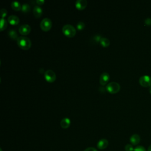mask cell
I'll return each mask as SVG.
<instances>
[{"label":"cell","mask_w":151,"mask_h":151,"mask_svg":"<svg viewBox=\"0 0 151 151\" xmlns=\"http://www.w3.org/2000/svg\"><path fill=\"white\" fill-rule=\"evenodd\" d=\"M8 35L12 40H17L18 38H19L17 32L15 31V30H14V29H11L8 31Z\"/></svg>","instance_id":"cell-17"},{"label":"cell","mask_w":151,"mask_h":151,"mask_svg":"<svg viewBox=\"0 0 151 151\" xmlns=\"http://www.w3.org/2000/svg\"><path fill=\"white\" fill-rule=\"evenodd\" d=\"M147 151H151V145L148 147V149H147Z\"/></svg>","instance_id":"cell-28"},{"label":"cell","mask_w":151,"mask_h":151,"mask_svg":"<svg viewBox=\"0 0 151 151\" xmlns=\"http://www.w3.org/2000/svg\"><path fill=\"white\" fill-rule=\"evenodd\" d=\"M11 7L15 11H20L21 10L22 6L21 5L20 3L18 1H13L11 3Z\"/></svg>","instance_id":"cell-15"},{"label":"cell","mask_w":151,"mask_h":151,"mask_svg":"<svg viewBox=\"0 0 151 151\" xmlns=\"http://www.w3.org/2000/svg\"><path fill=\"white\" fill-rule=\"evenodd\" d=\"M8 26V23L7 21L4 19V18H1V24H0V30L2 31L6 28Z\"/></svg>","instance_id":"cell-18"},{"label":"cell","mask_w":151,"mask_h":151,"mask_svg":"<svg viewBox=\"0 0 151 151\" xmlns=\"http://www.w3.org/2000/svg\"><path fill=\"white\" fill-rule=\"evenodd\" d=\"M139 82L143 87H151V77L147 75L141 76L139 80Z\"/></svg>","instance_id":"cell-5"},{"label":"cell","mask_w":151,"mask_h":151,"mask_svg":"<svg viewBox=\"0 0 151 151\" xmlns=\"http://www.w3.org/2000/svg\"><path fill=\"white\" fill-rule=\"evenodd\" d=\"M100 44L104 47H107L110 45V40L105 37H101L100 41Z\"/></svg>","instance_id":"cell-16"},{"label":"cell","mask_w":151,"mask_h":151,"mask_svg":"<svg viewBox=\"0 0 151 151\" xmlns=\"http://www.w3.org/2000/svg\"><path fill=\"white\" fill-rule=\"evenodd\" d=\"M71 124V120L68 117L63 118L60 122V126L63 129H67Z\"/></svg>","instance_id":"cell-13"},{"label":"cell","mask_w":151,"mask_h":151,"mask_svg":"<svg viewBox=\"0 0 151 151\" xmlns=\"http://www.w3.org/2000/svg\"><path fill=\"white\" fill-rule=\"evenodd\" d=\"M42 14V9L38 5H35L33 9V14L37 18H40Z\"/></svg>","instance_id":"cell-12"},{"label":"cell","mask_w":151,"mask_h":151,"mask_svg":"<svg viewBox=\"0 0 151 151\" xmlns=\"http://www.w3.org/2000/svg\"><path fill=\"white\" fill-rule=\"evenodd\" d=\"M85 27V24L83 22L80 21L77 24V28L78 30H83Z\"/></svg>","instance_id":"cell-20"},{"label":"cell","mask_w":151,"mask_h":151,"mask_svg":"<svg viewBox=\"0 0 151 151\" xmlns=\"http://www.w3.org/2000/svg\"><path fill=\"white\" fill-rule=\"evenodd\" d=\"M130 141L133 145H137L140 141V137L137 134H134L131 136Z\"/></svg>","instance_id":"cell-14"},{"label":"cell","mask_w":151,"mask_h":151,"mask_svg":"<svg viewBox=\"0 0 151 151\" xmlns=\"http://www.w3.org/2000/svg\"><path fill=\"white\" fill-rule=\"evenodd\" d=\"M36 2H37V4L38 5H43V4H44L45 1H44V0H37V1H36Z\"/></svg>","instance_id":"cell-27"},{"label":"cell","mask_w":151,"mask_h":151,"mask_svg":"<svg viewBox=\"0 0 151 151\" xmlns=\"http://www.w3.org/2000/svg\"><path fill=\"white\" fill-rule=\"evenodd\" d=\"M120 86L116 82L109 83L106 86V90L111 94H116L120 91Z\"/></svg>","instance_id":"cell-3"},{"label":"cell","mask_w":151,"mask_h":151,"mask_svg":"<svg viewBox=\"0 0 151 151\" xmlns=\"http://www.w3.org/2000/svg\"><path fill=\"white\" fill-rule=\"evenodd\" d=\"M133 151H146L145 148L142 146H138L134 149Z\"/></svg>","instance_id":"cell-23"},{"label":"cell","mask_w":151,"mask_h":151,"mask_svg":"<svg viewBox=\"0 0 151 151\" xmlns=\"http://www.w3.org/2000/svg\"><path fill=\"white\" fill-rule=\"evenodd\" d=\"M101 38V37L100 35H96V36H94V39L96 41V42H98L100 41Z\"/></svg>","instance_id":"cell-26"},{"label":"cell","mask_w":151,"mask_h":151,"mask_svg":"<svg viewBox=\"0 0 151 151\" xmlns=\"http://www.w3.org/2000/svg\"><path fill=\"white\" fill-rule=\"evenodd\" d=\"M40 27L44 31H49L52 27V21L48 18H44L40 23Z\"/></svg>","instance_id":"cell-4"},{"label":"cell","mask_w":151,"mask_h":151,"mask_svg":"<svg viewBox=\"0 0 151 151\" xmlns=\"http://www.w3.org/2000/svg\"><path fill=\"white\" fill-rule=\"evenodd\" d=\"M110 79V76L107 73H103L100 77V83L102 86L106 85Z\"/></svg>","instance_id":"cell-8"},{"label":"cell","mask_w":151,"mask_h":151,"mask_svg":"<svg viewBox=\"0 0 151 151\" xmlns=\"http://www.w3.org/2000/svg\"><path fill=\"white\" fill-rule=\"evenodd\" d=\"M31 10V7L28 4H24L22 5V8H21V11L24 13H27L29 12Z\"/></svg>","instance_id":"cell-19"},{"label":"cell","mask_w":151,"mask_h":151,"mask_svg":"<svg viewBox=\"0 0 151 151\" xmlns=\"http://www.w3.org/2000/svg\"><path fill=\"white\" fill-rule=\"evenodd\" d=\"M17 44L19 47L24 50H27L31 47V40L29 38L24 36L19 37L17 40Z\"/></svg>","instance_id":"cell-1"},{"label":"cell","mask_w":151,"mask_h":151,"mask_svg":"<svg viewBox=\"0 0 151 151\" xmlns=\"http://www.w3.org/2000/svg\"><path fill=\"white\" fill-rule=\"evenodd\" d=\"M8 22L12 25H17L19 22V18L14 15H11L8 18Z\"/></svg>","instance_id":"cell-11"},{"label":"cell","mask_w":151,"mask_h":151,"mask_svg":"<svg viewBox=\"0 0 151 151\" xmlns=\"http://www.w3.org/2000/svg\"><path fill=\"white\" fill-rule=\"evenodd\" d=\"M44 77L47 81L52 83L56 79V74L52 70H48L44 73Z\"/></svg>","instance_id":"cell-6"},{"label":"cell","mask_w":151,"mask_h":151,"mask_svg":"<svg viewBox=\"0 0 151 151\" xmlns=\"http://www.w3.org/2000/svg\"><path fill=\"white\" fill-rule=\"evenodd\" d=\"M149 92L151 93V87H150V88H149Z\"/></svg>","instance_id":"cell-29"},{"label":"cell","mask_w":151,"mask_h":151,"mask_svg":"<svg viewBox=\"0 0 151 151\" xmlns=\"http://www.w3.org/2000/svg\"><path fill=\"white\" fill-rule=\"evenodd\" d=\"M108 145H109L108 140L106 139H101L98 142L97 144V147L99 149L103 150L106 149L108 146Z\"/></svg>","instance_id":"cell-10"},{"label":"cell","mask_w":151,"mask_h":151,"mask_svg":"<svg viewBox=\"0 0 151 151\" xmlns=\"http://www.w3.org/2000/svg\"><path fill=\"white\" fill-rule=\"evenodd\" d=\"M124 149H125L126 151H133V150H134L133 145H131V144H127L125 146Z\"/></svg>","instance_id":"cell-21"},{"label":"cell","mask_w":151,"mask_h":151,"mask_svg":"<svg viewBox=\"0 0 151 151\" xmlns=\"http://www.w3.org/2000/svg\"><path fill=\"white\" fill-rule=\"evenodd\" d=\"M84 151H97V150L96 149H95L94 147H89L86 148Z\"/></svg>","instance_id":"cell-25"},{"label":"cell","mask_w":151,"mask_h":151,"mask_svg":"<svg viewBox=\"0 0 151 151\" xmlns=\"http://www.w3.org/2000/svg\"><path fill=\"white\" fill-rule=\"evenodd\" d=\"M7 14V11L6 9L2 8L1 9V18H4V17Z\"/></svg>","instance_id":"cell-22"},{"label":"cell","mask_w":151,"mask_h":151,"mask_svg":"<svg viewBox=\"0 0 151 151\" xmlns=\"http://www.w3.org/2000/svg\"><path fill=\"white\" fill-rule=\"evenodd\" d=\"M62 31L63 34L68 38H72L74 37L76 34V28L70 24L64 25L62 28Z\"/></svg>","instance_id":"cell-2"},{"label":"cell","mask_w":151,"mask_h":151,"mask_svg":"<svg viewBox=\"0 0 151 151\" xmlns=\"http://www.w3.org/2000/svg\"><path fill=\"white\" fill-rule=\"evenodd\" d=\"M87 2L86 0H77L75 3L76 7L78 10L84 9L87 6Z\"/></svg>","instance_id":"cell-9"},{"label":"cell","mask_w":151,"mask_h":151,"mask_svg":"<svg viewBox=\"0 0 151 151\" xmlns=\"http://www.w3.org/2000/svg\"><path fill=\"white\" fill-rule=\"evenodd\" d=\"M31 31V27L28 24H23L21 25L19 28V32L23 35H28Z\"/></svg>","instance_id":"cell-7"},{"label":"cell","mask_w":151,"mask_h":151,"mask_svg":"<svg viewBox=\"0 0 151 151\" xmlns=\"http://www.w3.org/2000/svg\"><path fill=\"white\" fill-rule=\"evenodd\" d=\"M145 23L146 25H151V19L150 18H147L145 19Z\"/></svg>","instance_id":"cell-24"}]
</instances>
